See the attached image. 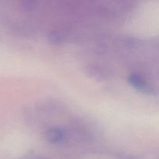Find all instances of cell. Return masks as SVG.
<instances>
[{"label": "cell", "instance_id": "6da1fadb", "mask_svg": "<svg viewBox=\"0 0 159 159\" xmlns=\"http://www.w3.org/2000/svg\"><path fill=\"white\" fill-rule=\"evenodd\" d=\"M129 84L135 89L138 91L144 93H148V94H151V93H154V89L146 82L145 79L143 77L140 76L138 74L136 73H132L128 76Z\"/></svg>", "mask_w": 159, "mask_h": 159}, {"label": "cell", "instance_id": "7a4b0ae2", "mask_svg": "<svg viewBox=\"0 0 159 159\" xmlns=\"http://www.w3.org/2000/svg\"><path fill=\"white\" fill-rule=\"evenodd\" d=\"M65 131L61 127H54L48 129L44 134V138L47 141L51 144H58L63 141L65 138Z\"/></svg>", "mask_w": 159, "mask_h": 159}, {"label": "cell", "instance_id": "3957f363", "mask_svg": "<svg viewBox=\"0 0 159 159\" xmlns=\"http://www.w3.org/2000/svg\"><path fill=\"white\" fill-rule=\"evenodd\" d=\"M48 38L53 43H59V42L62 41L61 35L60 34V33L56 30L50 33V34L48 35Z\"/></svg>", "mask_w": 159, "mask_h": 159}]
</instances>
